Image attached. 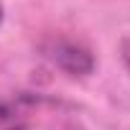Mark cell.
I'll use <instances>...</instances> for the list:
<instances>
[{"label":"cell","mask_w":130,"mask_h":130,"mask_svg":"<svg viewBox=\"0 0 130 130\" xmlns=\"http://www.w3.org/2000/svg\"><path fill=\"white\" fill-rule=\"evenodd\" d=\"M43 51H46V56L56 64L59 69L69 72V74H74V77L92 74V69H94V56H92V51L84 48L82 43L59 38V41H51Z\"/></svg>","instance_id":"cell-1"},{"label":"cell","mask_w":130,"mask_h":130,"mask_svg":"<svg viewBox=\"0 0 130 130\" xmlns=\"http://www.w3.org/2000/svg\"><path fill=\"white\" fill-rule=\"evenodd\" d=\"M41 97L38 94H15L10 100H0V130H5V127H13L28 107L38 105Z\"/></svg>","instance_id":"cell-2"},{"label":"cell","mask_w":130,"mask_h":130,"mask_svg":"<svg viewBox=\"0 0 130 130\" xmlns=\"http://www.w3.org/2000/svg\"><path fill=\"white\" fill-rule=\"evenodd\" d=\"M3 18H5V10H3V3H0V26H3Z\"/></svg>","instance_id":"cell-3"}]
</instances>
